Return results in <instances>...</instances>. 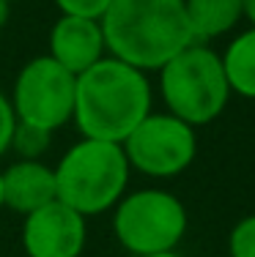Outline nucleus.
Listing matches in <instances>:
<instances>
[{
	"instance_id": "7ed1b4c3",
	"label": "nucleus",
	"mask_w": 255,
	"mask_h": 257,
	"mask_svg": "<svg viewBox=\"0 0 255 257\" xmlns=\"http://www.w3.org/2000/svg\"><path fill=\"white\" fill-rule=\"evenodd\" d=\"M52 173L58 200L88 219L115 208L126 194L132 167L121 143L82 137L60 156Z\"/></svg>"
},
{
	"instance_id": "1a4fd4ad",
	"label": "nucleus",
	"mask_w": 255,
	"mask_h": 257,
	"mask_svg": "<svg viewBox=\"0 0 255 257\" xmlns=\"http://www.w3.org/2000/svg\"><path fill=\"white\" fill-rule=\"evenodd\" d=\"M50 55L66 71L80 77L94 63L107 55L105 33L99 20H82V17L60 14V20L50 30Z\"/></svg>"
},
{
	"instance_id": "f03ea898",
	"label": "nucleus",
	"mask_w": 255,
	"mask_h": 257,
	"mask_svg": "<svg viewBox=\"0 0 255 257\" xmlns=\"http://www.w3.org/2000/svg\"><path fill=\"white\" fill-rule=\"evenodd\" d=\"M151 112V85L145 71L105 55L74 82V126L82 137L124 143Z\"/></svg>"
},
{
	"instance_id": "9b49d317",
	"label": "nucleus",
	"mask_w": 255,
	"mask_h": 257,
	"mask_svg": "<svg viewBox=\"0 0 255 257\" xmlns=\"http://www.w3.org/2000/svg\"><path fill=\"white\" fill-rule=\"evenodd\" d=\"M184 11L192 28V39L206 44L239 25L241 0H184Z\"/></svg>"
},
{
	"instance_id": "20e7f679",
	"label": "nucleus",
	"mask_w": 255,
	"mask_h": 257,
	"mask_svg": "<svg viewBox=\"0 0 255 257\" xmlns=\"http://www.w3.org/2000/svg\"><path fill=\"white\" fill-rule=\"evenodd\" d=\"M159 90L167 112L190 126L220 118L230 99L222 58L200 41H192L159 69Z\"/></svg>"
},
{
	"instance_id": "39448f33",
	"label": "nucleus",
	"mask_w": 255,
	"mask_h": 257,
	"mask_svg": "<svg viewBox=\"0 0 255 257\" xmlns=\"http://www.w3.org/2000/svg\"><path fill=\"white\" fill-rule=\"evenodd\" d=\"M113 232L137 257L173 252L187 232V208L165 189H140L115 203Z\"/></svg>"
},
{
	"instance_id": "a211bd4d",
	"label": "nucleus",
	"mask_w": 255,
	"mask_h": 257,
	"mask_svg": "<svg viewBox=\"0 0 255 257\" xmlns=\"http://www.w3.org/2000/svg\"><path fill=\"white\" fill-rule=\"evenodd\" d=\"M9 14H11V3L9 0H0V28L9 22Z\"/></svg>"
},
{
	"instance_id": "4468645a",
	"label": "nucleus",
	"mask_w": 255,
	"mask_h": 257,
	"mask_svg": "<svg viewBox=\"0 0 255 257\" xmlns=\"http://www.w3.org/2000/svg\"><path fill=\"white\" fill-rule=\"evenodd\" d=\"M228 252L230 257H255V213L244 216L228 238Z\"/></svg>"
},
{
	"instance_id": "9d476101",
	"label": "nucleus",
	"mask_w": 255,
	"mask_h": 257,
	"mask_svg": "<svg viewBox=\"0 0 255 257\" xmlns=\"http://www.w3.org/2000/svg\"><path fill=\"white\" fill-rule=\"evenodd\" d=\"M3 183H6V208L22 213V216L58 200L55 173L39 159L14 162L9 170H3Z\"/></svg>"
},
{
	"instance_id": "423d86ee",
	"label": "nucleus",
	"mask_w": 255,
	"mask_h": 257,
	"mask_svg": "<svg viewBox=\"0 0 255 257\" xmlns=\"http://www.w3.org/2000/svg\"><path fill=\"white\" fill-rule=\"evenodd\" d=\"M74 82L77 77L50 55L28 60L14 79L9 99L17 123H28L44 132H58L60 126H66L74 115Z\"/></svg>"
},
{
	"instance_id": "f257e3e1",
	"label": "nucleus",
	"mask_w": 255,
	"mask_h": 257,
	"mask_svg": "<svg viewBox=\"0 0 255 257\" xmlns=\"http://www.w3.org/2000/svg\"><path fill=\"white\" fill-rule=\"evenodd\" d=\"M99 25L107 55L140 71H159L195 41L184 0H113Z\"/></svg>"
},
{
	"instance_id": "f8f14e48",
	"label": "nucleus",
	"mask_w": 255,
	"mask_h": 257,
	"mask_svg": "<svg viewBox=\"0 0 255 257\" xmlns=\"http://www.w3.org/2000/svg\"><path fill=\"white\" fill-rule=\"evenodd\" d=\"M222 58L230 93H239L244 99H255V28L239 33L228 44Z\"/></svg>"
},
{
	"instance_id": "6ab92c4d",
	"label": "nucleus",
	"mask_w": 255,
	"mask_h": 257,
	"mask_svg": "<svg viewBox=\"0 0 255 257\" xmlns=\"http://www.w3.org/2000/svg\"><path fill=\"white\" fill-rule=\"evenodd\" d=\"M0 208H6V183H3V170H0Z\"/></svg>"
},
{
	"instance_id": "6e6552de",
	"label": "nucleus",
	"mask_w": 255,
	"mask_h": 257,
	"mask_svg": "<svg viewBox=\"0 0 255 257\" xmlns=\"http://www.w3.org/2000/svg\"><path fill=\"white\" fill-rule=\"evenodd\" d=\"M85 238V216L60 200L41 205L22 222V249L28 257H80Z\"/></svg>"
},
{
	"instance_id": "412c9836",
	"label": "nucleus",
	"mask_w": 255,
	"mask_h": 257,
	"mask_svg": "<svg viewBox=\"0 0 255 257\" xmlns=\"http://www.w3.org/2000/svg\"><path fill=\"white\" fill-rule=\"evenodd\" d=\"M9 3H14V0H9Z\"/></svg>"
},
{
	"instance_id": "0eeeda50",
	"label": "nucleus",
	"mask_w": 255,
	"mask_h": 257,
	"mask_svg": "<svg viewBox=\"0 0 255 257\" xmlns=\"http://www.w3.org/2000/svg\"><path fill=\"white\" fill-rule=\"evenodd\" d=\"M132 170L148 178H173L184 173L198 154L195 126L170 112H148L121 143Z\"/></svg>"
},
{
	"instance_id": "aec40b11",
	"label": "nucleus",
	"mask_w": 255,
	"mask_h": 257,
	"mask_svg": "<svg viewBox=\"0 0 255 257\" xmlns=\"http://www.w3.org/2000/svg\"><path fill=\"white\" fill-rule=\"evenodd\" d=\"M145 257H181V254L173 249V252H156V254H145Z\"/></svg>"
},
{
	"instance_id": "dca6fc26",
	"label": "nucleus",
	"mask_w": 255,
	"mask_h": 257,
	"mask_svg": "<svg viewBox=\"0 0 255 257\" xmlns=\"http://www.w3.org/2000/svg\"><path fill=\"white\" fill-rule=\"evenodd\" d=\"M17 118H14V109H11L9 96L0 90V156L6 151H11V134H14Z\"/></svg>"
},
{
	"instance_id": "ddd939ff",
	"label": "nucleus",
	"mask_w": 255,
	"mask_h": 257,
	"mask_svg": "<svg viewBox=\"0 0 255 257\" xmlns=\"http://www.w3.org/2000/svg\"><path fill=\"white\" fill-rule=\"evenodd\" d=\"M52 132H44V128H36L28 123H17L14 134H11V151H17L20 159H39L50 148Z\"/></svg>"
},
{
	"instance_id": "2eb2a0df",
	"label": "nucleus",
	"mask_w": 255,
	"mask_h": 257,
	"mask_svg": "<svg viewBox=\"0 0 255 257\" xmlns=\"http://www.w3.org/2000/svg\"><path fill=\"white\" fill-rule=\"evenodd\" d=\"M113 0H55L60 14L82 17V20H102Z\"/></svg>"
},
{
	"instance_id": "f3484780",
	"label": "nucleus",
	"mask_w": 255,
	"mask_h": 257,
	"mask_svg": "<svg viewBox=\"0 0 255 257\" xmlns=\"http://www.w3.org/2000/svg\"><path fill=\"white\" fill-rule=\"evenodd\" d=\"M241 17L250 20V25L255 28V0H241Z\"/></svg>"
}]
</instances>
